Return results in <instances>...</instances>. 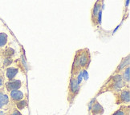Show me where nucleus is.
Segmentation results:
<instances>
[{
  "label": "nucleus",
  "mask_w": 130,
  "mask_h": 115,
  "mask_svg": "<svg viewBox=\"0 0 130 115\" xmlns=\"http://www.w3.org/2000/svg\"><path fill=\"white\" fill-rule=\"evenodd\" d=\"M91 62V54L88 48L79 50L75 54L73 63L72 66L71 76L77 77L82 71H85Z\"/></svg>",
  "instance_id": "nucleus-1"
},
{
  "label": "nucleus",
  "mask_w": 130,
  "mask_h": 115,
  "mask_svg": "<svg viewBox=\"0 0 130 115\" xmlns=\"http://www.w3.org/2000/svg\"><path fill=\"white\" fill-rule=\"evenodd\" d=\"M129 87V84H127L124 82L122 79L121 74H113L112 76L110 77V78L108 81L104 84V86L101 88L100 91L96 94L98 96L99 94H101L104 92H117L121 90V89L125 88V87Z\"/></svg>",
  "instance_id": "nucleus-2"
},
{
  "label": "nucleus",
  "mask_w": 130,
  "mask_h": 115,
  "mask_svg": "<svg viewBox=\"0 0 130 115\" xmlns=\"http://www.w3.org/2000/svg\"><path fill=\"white\" fill-rule=\"evenodd\" d=\"M79 83L78 82L77 78L71 76L68 85V101L69 103H72L74 99L76 98L77 94L79 92Z\"/></svg>",
  "instance_id": "nucleus-3"
},
{
  "label": "nucleus",
  "mask_w": 130,
  "mask_h": 115,
  "mask_svg": "<svg viewBox=\"0 0 130 115\" xmlns=\"http://www.w3.org/2000/svg\"><path fill=\"white\" fill-rule=\"evenodd\" d=\"M113 94L116 98V104H128L130 102V90L128 87H125L121 90L113 92Z\"/></svg>",
  "instance_id": "nucleus-4"
},
{
  "label": "nucleus",
  "mask_w": 130,
  "mask_h": 115,
  "mask_svg": "<svg viewBox=\"0 0 130 115\" xmlns=\"http://www.w3.org/2000/svg\"><path fill=\"white\" fill-rule=\"evenodd\" d=\"M103 3L101 1H97L94 4L93 8L92 10V14H91V19L93 25H97L100 22V17L101 14V7Z\"/></svg>",
  "instance_id": "nucleus-5"
},
{
  "label": "nucleus",
  "mask_w": 130,
  "mask_h": 115,
  "mask_svg": "<svg viewBox=\"0 0 130 115\" xmlns=\"http://www.w3.org/2000/svg\"><path fill=\"white\" fill-rule=\"evenodd\" d=\"M88 108L92 115H102L104 112L103 106L96 101V98L92 99L88 105Z\"/></svg>",
  "instance_id": "nucleus-6"
},
{
  "label": "nucleus",
  "mask_w": 130,
  "mask_h": 115,
  "mask_svg": "<svg viewBox=\"0 0 130 115\" xmlns=\"http://www.w3.org/2000/svg\"><path fill=\"white\" fill-rule=\"evenodd\" d=\"M4 86L8 92H11L12 90H17L20 89L22 87V82L19 79H13L11 81L5 82Z\"/></svg>",
  "instance_id": "nucleus-7"
},
{
  "label": "nucleus",
  "mask_w": 130,
  "mask_h": 115,
  "mask_svg": "<svg viewBox=\"0 0 130 115\" xmlns=\"http://www.w3.org/2000/svg\"><path fill=\"white\" fill-rule=\"evenodd\" d=\"M10 105V98L4 92L3 88L0 89V109H6Z\"/></svg>",
  "instance_id": "nucleus-8"
},
{
  "label": "nucleus",
  "mask_w": 130,
  "mask_h": 115,
  "mask_svg": "<svg viewBox=\"0 0 130 115\" xmlns=\"http://www.w3.org/2000/svg\"><path fill=\"white\" fill-rule=\"evenodd\" d=\"M129 62H130V59H129V55H128L127 57L124 58L121 62H120L119 66L117 67L116 71H115L113 74H121V71H123L124 69L126 67L129 66Z\"/></svg>",
  "instance_id": "nucleus-9"
},
{
  "label": "nucleus",
  "mask_w": 130,
  "mask_h": 115,
  "mask_svg": "<svg viewBox=\"0 0 130 115\" xmlns=\"http://www.w3.org/2000/svg\"><path fill=\"white\" fill-rule=\"evenodd\" d=\"M10 97H11V101L15 103V102H19L23 99L24 94L21 90L17 89V90H12L10 92Z\"/></svg>",
  "instance_id": "nucleus-10"
},
{
  "label": "nucleus",
  "mask_w": 130,
  "mask_h": 115,
  "mask_svg": "<svg viewBox=\"0 0 130 115\" xmlns=\"http://www.w3.org/2000/svg\"><path fill=\"white\" fill-rule=\"evenodd\" d=\"M19 73V69L15 67H7L6 69V77L8 81H11L14 79L17 74Z\"/></svg>",
  "instance_id": "nucleus-11"
},
{
  "label": "nucleus",
  "mask_w": 130,
  "mask_h": 115,
  "mask_svg": "<svg viewBox=\"0 0 130 115\" xmlns=\"http://www.w3.org/2000/svg\"><path fill=\"white\" fill-rule=\"evenodd\" d=\"M112 115H130L129 106L122 105V106H120V108L117 110L115 111Z\"/></svg>",
  "instance_id": "nucleus-12"
},
{
  "label": "nucleus",
  "mask_w": 130,
  "mask_h": 115,
  "mask_svg": "<svg viewBox=\"0 0 130 115\" xmlns=\"http://www.w3.org/2000/svg\"><path fill=\"white\" fill-rule=\"evenodd\" d=\"M121 74L123 81L124 82H126L127 84H129V82H130V68H129V66L124 69L122 74Z\"/></svg>",
  "instance_id": "nucleus-13"
},
{
  "label": "nucleus",
  "mask_w": 130,
  "mask_h": 115,
  "mask_svg": "<svg viewBox=\"0 0 130 115\" xmlns=\"http://www.w3.org/2000/svg\"><path fill=\"white\" fill-rule=\"evenodd\" d=\"M8 41V36L6 33L1 32L0 33V48L3 47L4 46H6Z\"/></svg>",
  "instance_id": "nucleus-14"
},
{
  "label": "nucleus",
  "mask_w": 130,
  "mask_h": 115,
  "mask_svg": "<svg viewBox=\"0 0 130 115\" xmlns=\"http://www.w3.org/2000/svg\"><path fill=\"white\" fill-rule=\"evenodd\" d=\"M15 51L11 47H7L5 51H3V58H12L14 55Z\"/></svg>",
  "instance_id": "nucleus-15"
},
{
  "label": "nucleus",
  "mask_w": 130,
  "mask_h": 115,
  "mask_svg": "<svg viewBox=\"0 0 130 115\" xmlns=\"http://www.w3.org/2000/svg\"><path fill=\"white\" fill-rule=\"evenodd\" d=\"M27 106V101L26 99H23L21 101L15 102V107L17 109H23Z\"/></svg>",
  "instance_id": "nucleus-16"
},
{
  "label": "nucleus",
  "mask_w": 130,
  "mask_h": 115,
  "mask_svg": "<svg viewBox=\"0 0 130 115\" xmlns=\"http://www.w3.org/2000/svg\"><path fill=\"white\" fill-rule=\"evenodd\" d=\"M13 62V59L12 58H3V68H7Z\"/></svg>",
  "instance_id": "nucleus-17"
},
{
  "label": "nucleus",
  "mask_w": 130,
  "mask_h": 115,
  "mask_svg": "<svg viewBox=\"0 0 130 115\" xmlns=\"http://www.w3.org/2000/svg\"><path fill=\"white\" fill-rule=\"evenodd\" d=\"M5 84V78H4V74L3 71L0 70V89L3 88V86Z\"/></svg>",
  "instance_id": "nucleus-18"
},
{
  "label": "nucleus",
  "mask_w": 130,
  "mask_h": 115,
  "mask_svg": "<svg viewBox=\"0 0 130 115\" xmlns=\"http://www.w3.org/2000/svg\"><path fill=\"white\" fill-rule=\"evenodd\" d=\"M10 115H23L20 111L19 110V109H17L16 108H13L11 109V113H10Z\"/></svg>",
  "instance_id": "nucleus-19"
},
{
  "label": "nucleus",
  "mask_w": 130,
  "mask_h": 115,
  "mask_svg": "<svg viewBox=\"0 0 130 115\" xmlns=\"http://www.w3.org/2000/svg\"><path fill=\"white\" fill-rule=\"evenodd\" d=\"M12 109H9L8 111L5 112L3 110H0V115H10V113H11V111Z\"/></svg>",
  "instance_id": "nucleus-20"
}]
</instances>
